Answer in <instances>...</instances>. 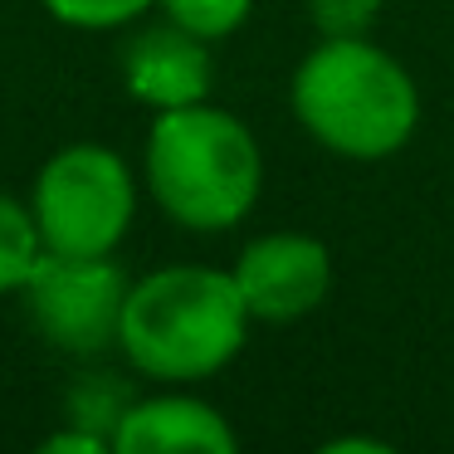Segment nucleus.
Instances as JSON below:
<instances>
[{
  "instance_id": "14",
  "label": "nucleus",
  "mask_w": 454,
  "mask_h": 454,
  "mask_svg": "<svg viewBox=\"0 0 454 454\" xmlns=\"http://www.w3.org/2000/svg\"><path fill=\"white\" fill-rule=\"evenodd\" d=\"M44 450L50 454H103L108 450V444L103 440H93V434H83V430H64V434H50V440H44Z\"/></svg>"
},
{
  "instance_id": "10",
  "label": "nucleus",
  "mask_w": 454,
  "mask_h": 454,
  "mask_svg": "<svg viewBox=\"0 0 454 454\" xmlns=\"http://www.w3.org/2000/svg\"><path fill=\"white\" fill-rule=\"evenodd\" d=\"M44 259V235L35 210L15 196H0V294H20Z\"/></svg>"
},
{
  "instance_id": "3",
  "label": "nucleus",
  "mask_w": 454,
  "mask_h": 454,
  "mask_svg": "<svg viewBox=\"0 0 454 454\" xmlns=\"http://www.w3.org/2000/svg\"><path fill=\"white\" fill-rule=\"evenodd\" d=\"M147 191L181 230H235L264 191V152L235 113L210 98L167 108L147 132Z\"/></svg>"
},
{
  "instance_id": "11",
  "label": "nucleus",
  "mask_w": 454,
  "mask_h": 454,
  "mask_svg": "<svg viewBox=\"0 0 454 454\" xmlns=\"http://www.w3.org/2000/svg\"><path fill=\"white\" fill-rule=\"evenodd\" d=\"M157 5L171 25H181V30L200 35L210 44L230 40L254 11V0H157Z\"/></svg>"
},
{
  "instance_id": "6",
  "label": "nucleus",
  "mask_w": 454,
  "mask_h": 454,
  "mask_svg": "<svg viewBox=\"0 0 454 454\" xmlns=\"http://www.w3.org/2000/svg\"><path fill=\"white\" fill-rule=\"evenodd\" d=\"M235 288L245 298L254 323H298L317 313L333 294V249L317 235L274 230L239 249L235 259Z\"/></svg>"
},
{
  "instance_id": "15",
  "label": "nucleus",
  "mask_w": 454,
  "mask_h": 454,
  "mask_svg": "<svg viewBox=\"0 0 454 454\" xmlns=\"http://www.w3.org/2000/svg\"><path fill=\"white\" fill-rule=\"evenodd\" d=\"M323 454H391V444H381V440H327Z\"/></svg>"
},
{
  "instance_id": "9",
  "label": "nucleus",
  "mask_w": 454,
  "mask_h": 454,
  "mask_svg": "<svg viewBox=\"0 0 454 454\" xmlns=\"http://www.w3.org/2000/svg\"><path fill=\"white\" fill-rule=\"evenodd\" d=\"M132 401H137L132 386L118 381L113 372H83L79 381H69V391H64V420L113 450V430H118V420L128 415Z\"/></svg>"
},
{
  "instance_id": "12",
  "label": "nucleus",
  "mask_w": 454,
  "mask_h": 454,
  "mask_svg": "<svg viewBox=\"0 0 454 454\" xmlns=\"http://www.w3.org/2000/svg\"><path fill=\"white\" fill-rule=\"evenodd\" d=\"M157 0H44V11L74 30H118L152 11Z\"/></svg>"
},
{
  "instance_id": "1",
  "label": "nucleus",
  "mask_w": 454,
  "mask_h": 454,
  "mask_svg": "<svg viewBox=\"0 0 454 454\" xmlns=\"http://www.w3.org/2000/svg\"><path fill=\"white\" fill-rule=\"evenodd\" d=\"M294 118L323 152L347 161H386L420 128V89L372 35L317 40L288 83Z\"/></svg>"
},
{
  "instance_id": "2",
  "label": "nucleus",
  "mask_w": 454,
  "mask_h": 454,
  "mask_svg": "<svg viewBox=\"0 0 454 454\" xmlns=\"http://www.w3.org/2000/svg\"><path fill=\"white\" fill-rule=\"evenodd\" d=\"M249 308L230 269L171 264L128 288L118 347L142 376L191 386L225 372L249 337Z\"/></svg>"
},
{
  "instance_id": "8",
  "label": "nucleus",
  "mask_w": 454,
  "mask_h": 454,
  "mask_svg": "<svg viewBox=\"0 0 454 454\" xmlns=\"http://www.w3.org/2000/svg\"><path fill=\"white\" fill-rule=\"evenodd\" d=\"M239 434L230 420L200 395H147L132 401L113 430L118 454H235Z\"/></svg>"
},
{
  "instance_id": "5",
  "label": "nucleus",
  "mask_w": 454,
  "mask_h": 454,
  "mask_svg": "<svg viewBox=\"0 0 454 454\" xmlns=\"http://www.w3.org/2000/svg\"><path fill=\"white\" fill-rule=\"evenodd\" d=\"M132 278L108 254H50L20 288L30 327L69 356H98L118 347Z\"/></svg>"
},
{
  "instance_id": "4",
  "label": "nucleus",
  "mask_w": 454,
  "mask_h": 454,
  "mask_svg": "<svg viewBox=\"0 0 454 454\" xmlns=\"http://www.w3.org/2000/svg\"><path fill=\"white\" fill-rule=\"evenodd\" d=\"M30 210L50 254H113L137 215V186L113 147L74 142L40 167Z\"/></svg>"
},
{
  "instance_id": "7",
  "label": "nucleus",
  "mask_w": 454,
  "mask_h": 454,
  "mask_svg": "<svg viewBox=\"0 0 454 454\" xmlns=\"http://www.w3.org/2000/svg\"><path fill=\"white\" fill-rule=\"evenodd\" d=\"M122 83L137 103L152 113L186 108V103H206L215 69H210V40L181 30V25L161 20L147 25L128 40L122 50Z\"/></svg>"
},
{
  "instance_id": "13",
  "label": "nucleus",
  "mask_w": 454,
  "mask_h": 454,
  "mask_svg": "<svg viewBox=\"0 0 454 454\" xmlns=\"http://www.w3.org/2000/svg\"><path fill=\"white\" fill-rule=\"evenodd\" d=\"M381 0H308V20L323 40H362L372 35Z\"/></svg>"
}]
</instances>
